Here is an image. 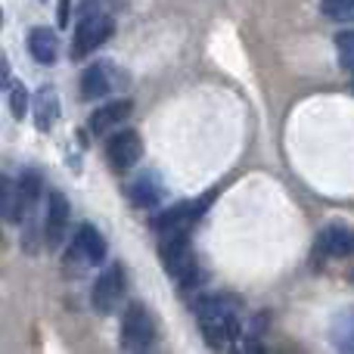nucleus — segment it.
Returning <instances> with one entry per match:
<instances>
[{"mask_svg": "<svg viewBox=\"0 0 354 354\" xmlns=\"http://www.w3.org/2000/svg\"><path fill=\"white\" fill-rule=\"evenodd\" d=\"M239 301L230 295H202L193 301V314L199 320V330L212 348H227L239 342L243 326H239Z\"/></svg>", "mask_w": 354, "mask_h": 354, "instance_id": "nucleus-1", "label": "nucleus"}, {"mask_svg": "<svg viewBox=\"0 0 354 354\" xmlns=\"http://www.w3.org/2000/svg\"><path fill=\"white\" fill-rule=\"evenodd\" d=\"M115 35V19H112V12H84L78 22V28H75V37H72V59H84V56H91L93 50H100L109 37Z\"/></svg>", "mask_w": 354, "mask_h": 354, "instance_id": "nucleus-2", "label": "nucleus"}, {"mask_svg": "<svg viewBox=\"0 0 354 354\" xmlns=\"http://www.w3.org/2000/svg\"><path fill=\"white\" fill-rule=\"evenodd\" d=\"M124 292H128V274H124L122 264H109V268L97 277V283H93V289H91L93 311L103 314V317L115 314L118 305H122V299H124Z\"/></svg>", "mask_w": 354, "mask_h": 354, "instance_id": "nucleus-3", "label": "nucleus"}, {"mask_svg": "<svg viewBox=\"0 0 354 354\" xmlns=\"http://www.w3.org/2000/svg\"><path fill=\"white\" fill-rule=\"evenodd\" d=\"M156 342V320L147 305L134 301L122 317V348L124 351H147Z\"/></svg>", "mask_w": 354, "mask_h": 354, "instance_id": "nucleus-4", "label": "nucleus"}, {"mask_svg": "<svg viewBox=\"0 0 354 354\" xmlns=\"http://www.w3.org/2000/svg\"><path fill=\"white\" fill-rule=\"evenodd\" d=\"M159 258L162 268L174 277V280H183L187 274L196 270V252L189 245V233H168V236H159Z\"/></svg>", "mask_w": 354, "mask_h": 354, "instance_id": "nucleus-5", "label": "nucleus"}, {"mask_svg": "<svg viewBox=\"0 0 354 354\" xmlns=\"http://www.w3.org/2000/svg\"><path fill=\"white\" fill-rule=\"evenodd\" d=\"M208 205H212V193L202 196V199H196V202H180V205H174V208H168V212L156 214V218H153V230L159 233V236H168V233H189L196 221L205 214Z\"/></svg>", "mask_w": 354, "mask_h": 354, "instance_id": "nucleus-6", "label": "nucleus"}, {"mask_svg": "<svg viewBox=\"0 0 354 354\" xmlns=\"http://www.w3.org/2000/svg\"><path fill=\"white\" fill-rule=\"evenodd\" d=\"M143 159V140L137 131H115V134L106 140V162H109L112 171L124 174Z\"/></svg>", "mask_w": 354, "mask_h": 354, "instance_id": "nucleus-7", "label": "nucleus"}, {"mask_svg": "<svg viewBox=\"0 0 354 354\" xmlns=\"http://www.w3.org/2000/svg\"><path fill=\"white\" fill-rule=\"evenodd\" d=\"M66 261H81L84 268H100L106 261V239L93 224H81L72 239V249L66 252Z\"/></svg>", "mask_w": 354, "mask_h": 354, "instance_id": "nucleus-8", "label": "nucleus"}, {"mask_svg": "<svg viewBox=\"0 0 354 354\" xmlns=\"http://www.w3.org/2000/svg\"><path fill=\"white\" fill-rule=\"evenodd\" d=\"M68 218H72V205L68 199L53 189L47 199V224H44V236H47V249H59L68 236Z\"/></svg>", "mask_w": 354, "mask_h": 354, "instance_id": "nucleus-9", "label": "nucleus"}, {"mask_svg": "<svg viewBox=\"0 0 354 354\" xmlns=\"http://www.w3.org/2000/svg\"><path fill=\"white\" fill-rule=\"evenodd\" d=\"M314 249L320 252L324 258H345L354 252V233L348 224L342 221H330L324 230L317 233V245Z\"/></svg>", "mask_w": 354, "mask_h": 354, "instance_id": "nucleus-10", "label": "nucleus"}, {"mask_svg": "<svg viewBox=\"0 0 354 354\" xmlns=\"http://www.w3.org/2000/svg\"><path fill=\"white\" fill-rule=\"evenodd\" d=\"M131 112H134V103H131V100H112V103L100 106V109L93 112L91 122H87V128H91L93 137L112 134V131H115L122 122H128Z\"/></svg>", "mask_w": 354, "mask_h": 354, "instance_id": "nucleus-11", "label": "nucleus"}, {"mask_svg": "<svg viewBox=\"0 0 354 354\" xmlns=\"http://www.w3.org/2000/svg\"><path fill=\"white\" fill-rule=\"evenodd\" d=\"M124 189H128V199L134 202L137 208H159L162 199H165V187H162V180L156 171L137 174Z\"/></svg>", "mask_w": 354, "mask_h": 354, "instance_id": "nucleus-12", "label": "nucleus"}, {"mask_svg": "<svg viewBox=\"0 0 354 354\" xmlns=\"http://www.w3.org/2000/svg\"><path fill=\"white\" fill-rule=\"evenodd\" d=\"M112 87H115V81H112V68L103 66V62H93V66L84 68V75H81V100H87V103L103 100Z\"/></svg>", "mask_w": 354, "mask_h": 354, "instance_id": "nucleus-13", "label": "nucleus"}, {"mask_svg": "<svg viewBox=\"0 0 354 354\" xmlns=\"http://www.w3.org/2000/svg\"><path fill=\"white\" fill-rule=\"evenodd\" d=\"M31 115H35V128L37 131H50L56 124V118H59V93H56V87H41V91L35 93V100H31Z\"/></svg>", "mask_w": 354, "mask_h": 354, "instance_id": "nucleus-14", "label": "nucleus"}, {"mask_svg": "<svg viewBox=\"0 0 354 354\" xmlns=\"http://www.w3.org/2000/svg\"><path fill=\"white\" fill-rule=\"evenodd\" d=\"M28 53L35 56V62L41 66H53L59 56V37L53 35V28H31L28 31Z\"/></svg>", "mask_w": 354, "mask_h": 354, "instance_id": "nucleus-15", "label": "nucleus"}, {"mask_svg": "<svg viewBox=\"0 0 354 354\" xmlns=\"http://www.w3.org/2000/svg\"><path fill=\"white\" fill-rule=\"evenodd\" d=\"M0 205H3V221L6 224H22V221L28 218L22 189H19V180L3 177V187H0Z\"/></svg>", "mask_w": 354, "mask_h": 354, "instance_id": "nucleus-16", "label": "nucleus"}, {"mask_svg": "<svg viewBox=\"0 0 354 354\" xmlns=\"http://www.w3.org/2000/svg\"><path fill=\"white\" fill-rule=\"evenodd\" d=\"M333 345L342 351H354V308H348V311L336 314V320H333Z\"/></svg>", "mask_w": 354, "mask_h": 354, "instance_id": "nucleus-17", "label": "nucleus"}, {"mask_svg": "<svg viewBox=\"0 0 354 354\" xmlns=\"http://www.w3.org/2000/svg\"><path fill=\"white\" fill-rule=\"evenodd\" d=\"M41 187H44V180H41V174L37 171H22L19 174V189H22V199H25V212H35L37 208V202H41Z\"/></svg>", "mask_w": 354, "mask_h": 354, "instance_id": "nucleus-18", "label": "nucleus"}, {"mask_svg": "<svg viewBox=\"0 0 354 354\" xmlns=\"http://www.w3.org/2000/svg\"><path fill=\"white\" fill-rule=\"evenodd\" d=\"M10 112H12V118H19L22 122L25 115L31 112V97H28V91H25V84L22 81H10Z\"/></svg>", "mask_w": 354, "mask_h": 354, "instance_id": "nucleus-19", "label": "nucleus"}, {"mask_svg": "<svg viewBox=\"0 0 354 354\" xmlns=\"http://www.w3.org/2000/svg\"><path fill=\"white\" fill-rule=\"evenodd\" d=\"M336 53H339V66L354 72V28L336 35Z\"/></svg>", "mask_w": 354, "mask_h": 354, "instance_id": "nucleus-20", "label": "nucleus"}, {"mask_svg": "<svg viewBox=\"0 0 354 354\" xmlns=\"http://www.w3.org/2000/svg\"><path fill=\"white\" fill-rule=\"evenodd\" d=\"M320 10L330 19H348V16H354V0H324Z\"/></svg>", "mask_w": 354, "mask_h": 354, "instance_id": "nucleus-21", "label": "nucleus"}, {"mask_svg": "<svg viewBox=\"0 0 354 354\" xmlns=\"http://www.w3.org/2000/svg\"><path fill=\"white\" fill-rule=\"evenodd\" d=\"M68 19H72V0H59V12H56V25L68 28Z\"/></svg>", "mask_w": 354, "mask_h": 354, "instance_id": "nucleus-22", "label": "nucleus"}]
</instances>
